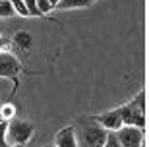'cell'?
<instances>
[{"instance_id":"cell-18","label":"cell","mask_w":149,"mask_h":147,"mask_svg":"<svg viewBox=\"0 0 149 147\" xmlns=\"http://www.w3.org/2000/svg\"><path fill=\"white\" fill-rule=\"evenodd\" d=\"M4 147H12V145H4Z\"/></svg>"},{"instance_id":"cell-9","label":"cell","mask_w":149,"mask_h":147,"mask_svg":"<svg viewBox=\"0 0 149 147\" xmlns=\"http://www.w3.org/2000/svg\"><path fill=\"white\" fill-rule=\"evenodd\" d=\"M93 4V0H60L56 8L58 10H72V8H87Z\"/></svg>"},{"instance_id":"cell-2","label":"cell","mask_w":149,"mask_h":147,"mask_svg":"<svg viewBox=\"0 0 149 147\" xmlns=\"http://www.w3.org/2000/svg\"><path fill=\"white\" fill-rule=\"evenodd\" d=\"M120 116L124 126H136L145 130V93L139 91L134 101H130L128 105L120 107Z\"/></svg>"},{"instance_id":"cell-15","label":"cell","mask_w":149,"mask_h":147,"mask_svg":"<svg viewBox=\"0 0 149 147\" xmlns=\"http://www.w3.org/2000/svg\"><path fill=\"white\" fill-rule=\"evenodd\" d=\"M37 10L41 12V14H47V12L52 10V6H50L49 0H37Z\"/></svg>"},{"instance_id":"cell-1","label":"cell","mask_w":149,"mask_h":147,"mask_svg":"<svg viewBox=\"0 0 149 147\" xmlns=\"http://www.w3.org/2000/svg\"><path fill=\"white\" fill-rule=\"evenodd\" d=\"M77 147H103L109 132L95 120V116H79L74 122Z\"/></svg>"},{"instance_id":"cell-3","label":"cell","mask_w":149,"mask_h":147,"mask_svg":"<svg viewBox=\"0 0 149 147\" xmlns=\"http://www.w3.org/2000/svg\"><path fill=\"white\" fill-rule=\"evenodd\" d=\"M33 132H35L33 122L12 118L10 122H8V126H6L4 141H6V145H12V147H23L29 139H31Z\"/></svg>"},{"instance_id":"cell-4","label":"cell","mask_w":149,"mask_h":147,"mask_svg":"<svg viewBox=\"0 0 149 147\" xmlns=\"http://www.w3.org/2000/svg\"><path fill=\"white\" fill-rule=\"evenodd\" d=\"M116 139L122 147H139L143 143V130L136 128V126H122L120 130L114 132Z\"/></svg>"},{"instance_id":"cell-12","label":"cell","mask_w":149,"mask_h":147,"mask_svg":"<svg viewBox=\"0 0 149 147\" xmlns=\"http://www.w3.org/2000/svg\"><path fill=\"white\" fill-rule=\"evenodd\" d=\"M10 2H12V6H14V12H16V14H19V16H29L23 0H10Z\"/></svg>"},{"instance_id":"cell-17","label":"cell","mask_w":149,"mask_h":147,"mask_svg":"<svg viewBox=\"0 0 149 147\" xmlns=\"http://www.w3.org/2000/svg\"><path fill=\"white\" fill-rule=\"evenodd\" d=\"M45 147H54V145H45Z\"/></svg>"},{"instance_id":"cell-11","label":"cell","mask_w":149,"mask_h":147,"mask_svg":"<svg viewBox=\"0 0 149 147\" xmlns=\"http://www.w3.org/2000/svg\"><path fill=\"white\" fill-rule=\"evenodd\" d=\"M12 16H16L12 2L10 0H0V17H12Z\"/></svg>"},{"instance_id":"cell-5","label":"cell","mask_w":149,"mask_h":147,"mask_svg":"<svg viewBox=\"0 0 149 147\" xmlns=\"http://www.w3.org/2000/svg\"><path fill=\"white\" fill-rule=\"evenodd\" d=\"M95 120H97L107 132H116V130H120L122 126H124L122 124V116H120V110L118 109L107 110V112H103V114L95 116Z\"/></svg>"},{"instance_id":"cell-10","label":"cell","mask_w":149,"mask_h":147,"mask_svg":"<svg viewBox=\"0 0 149 147\" xmlns=\"http://www.w3.org/2000/svg\"><path fill=\"white\" fill-rule=\"evenodd\" d=\"M0 116H2L4 120H8V122H10L12 118H16V107H14L12 103L2 105V107H0Z\"/></svg>"},{"instance_id":"cell-14","label":"cell","mask_w":149,"mask_h":147,"mask_svg":"<svg viewBox=\"0 0 149 147\" xmlns=\"http://www.w3.org/2000/svg\"><path fill=\"white\" fill-rule=\"evenodd\" d=\"M103 147H122L120 143H118V139H116L114 132H109V134H107V139H105V145Z\"/></svg>"},{"instance_id":"cell-19","label":"cell","mask_w":149,"mask_h":147,"mask_svg":"<svg viewBox=\"0 0 149 147\" xmlns=\"http://www.w3.org/2000/svg\"><path fill=\"white\" fill-rule=\"evenodd\" d=\"M0 107H2V105H0Z\"/></svg>"},{"instance_id":"cell-8","label":"cell","mask_w":149,"mask_h":147,"mask_svg":"<svg viewBox=\"0 0 149 147\" xmlns=\"http://www.w3.org/2000/svg\"><path fill=\"white\" fill-rule=\"evenodd\" d=\"M14 43H16L17 49L29 50L31 45H33V37H31V33H27V31H17L16 35H14Z\"/></svg>"},{"instance_id":"cell-7","label":"cell","mask_w":149,"mask_h":147,"mask_svg":"<svg viewBox=\"0 0 149 147\" xmlns=\"http://www.w3.org/2000/svg\"><path fill=\"white\" fill-rule=\"evenodd\" d=\"M54 147H77L76 141V134H74V128L68 126V128H62L54 137Z\"/></svg>"},{"instance_id":"cell-6","label":"cell","mask_w":149,"mask_h":147,"mask_svg":"<svg viewBox=\"0 0 149 147\" xmlns=\"http://www.w3.org/2000/svg\"><path fill=\"white\" fill-rule=\"evenodd\" d=\"M19 74V62L14 54H0V76L16 79Z\"/></svg>"},{"instance_id":"cell-13","label":"cell","mask_w":149,"mask_h":147,"mask_svg":"<svg viewBox=\"0 0 149 147\" xmlns=\"http://www.w3.org/2000/svg\"><path fill=\"white\" fill-rule=\"evenodd\" d=\"M23 4H25V8H27L29 16H43V14L37 10V0H23Z\"/></svg>"},{"instance_id":"cell-16","label":"cell","mask_w":149,"mask_h":147,"mask_svg":"<svg viewBox=\"0 0 149 147\" xmlns=\"http://www.w3.org/2000/svg\"><path fill=\"white\" fill-rule=\"evenodd\" d=\"M49 2H50V6H52V8H56V4H58L60 0H49Z\"/></svg>"}]
</instances>
